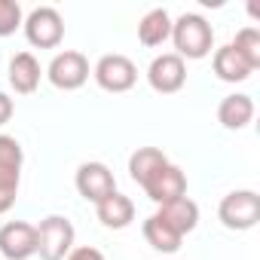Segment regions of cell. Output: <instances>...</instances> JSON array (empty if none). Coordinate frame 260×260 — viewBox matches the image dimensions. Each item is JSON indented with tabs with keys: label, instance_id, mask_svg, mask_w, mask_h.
<instances>
[{
	"label": "cell",
	"instance_id": "cell-2",
	"mask_svg": "<svg viewBox=\"0 0 260 260\" xmlns=\"http://www.w3.org/2000/svg\"><path fill=\"white\" fill-rule=\"evenodd\" d=\"M22 144L13 135H0V214H7L16 205L19 181H22Z\"/></svg>",
	"mask_w": 260,
	"mask_h": 260
},
{
	"label": "cell",
	"instance_id": "cell-3",
	"mask_svg": "<svg viewBox=\"0 0 260 260\" xmlns=\"http://www.w3.org/2000/svg\"><path fill=\"white\" fill-rule=\"evenodd\" d=\"M37 230V254L40 260H64L74 251V223L61 214H49L40 220Z\"/></svg>",
	"mask_w": 260,
	"mask_h": 260
},
{
	"label": "cell",
	"instance_id": "cell-14",
	"mask_svg": "<svg viewBox=\"0 0 260 260\" xmlns=\"http://www.w3.org/2000/svg\"><path fill=\"white\" fill-rule=\"evenodd\" d=\"M95 211H98V220L107 230H122V226H128L135 220V202L128 196H122V193H110L107 199H101L95 205Z\"/></svg>",
	"mask_w": 260,
	"mask_h": 260
},
{
	"label": "cell",
	"instance_id": "cell-5",
	"mask_svg": "<svg viewBox=\"0 0 260 260\" xmlns=\"http://www.w3.org/2000/svg\"><path fill=\"white\" fill-rule=\"evenodd\" d=\"M92 74H95V83H98L104 92H128V89L138 83V68H135V61L125 58V55H119V52L98 58V64H95Z\"/></svg>",
	"mask_w": 260,
	"mask_h": 260
},
{
	"label": "cell",
	"instance_id": "cell-8",
	"mask_svg": "<svg viewBox=\"0 0 260 260\" xmlns=\"http://www.w3.org/2000/svg\"><path fill=\"white\" fill-rule=\"evenodd\" d=\"M147 83L162 92V95H172V92H181L184 83H187V64L184 58H178L175 52H162L150 61L147 68Z\"/></svg>",
	"mask_w": 260,
	"mask_h": 260
},
{
	"label": "cell",
	"instance_id": "cell-22",
	"mask_svg": "<svg viewBox=\"0 0 260 260\" xmlns=\"http://www.w3.org/2000/svg\"><path fill=\"white\" fill-rule=\"evenodd\" d=\"M64 260H104V254H101L98 248H89V245H86V248H74Z\"/></svg>",
	"mask_w": 260,
	"mask_h": 260
},
{
	"label": "cell",
	"instance_id": "cell-23",
	"mask_svg": "<svg viewBox=\"0 0 260 260\" xmlns=\"http://www.w3.org/2000/svg\"><path fill=\"white\" fill-rule=\"evenodd\" d=\"M13 116V98L7 92H0V125H7Z\"/></svg>",
	"mask_w": 260,
	"mask_h": 260
},
{
	"label": "cell",
	"instance_id": "cell-13",
	"mask_svg": "<svg viewBox=\"0 0 260 260\" xmlns=\"http://www.w3.org/2000/svg\"><path fill=\"white\" fill-rule=\"evenodd\" d=\"M166 166H169V159L156 147H138L132 156H128V175H132V181L138 187H147L156 178V172H162Z\"/></svg>",
	"mask_w": 260,
	"mask_h": 260
},
{
	"label": "cell",
	"instance_id": "cell-12",
	"mask_svg": "<svg viewBox=\"0 0 260 260\" xmlns=\"http://www.w3.org/2000/svg\"><path fill=\"white\" fill-rule=\"evenodd\" d=\"M156 217H159L169 230H175V233L184 239V236H187V233H193V230H196V223H199V205H196L193 199L181 196V199H175V202L159 205Z\"/></svg>",
	"mask_w": 260,
	"mask_h": 260
},
{
	"label": "cell",
	"instance_id": "cell-1",
	"mask_svg": "<svg viewBox=\"0 0 260 260\" xmlns=\"http://www.w3.org/2000/svg\"><path fill=\"white\" fill-rule=\"evenodd\" d=\"M172 40L178 58H205L214 46V31L202 16L184 13L178 22H172Z\"/></svg>",
	"mask_w": 260,
	"mask_h": 260
},
{
	"label": "cell",
	"instance_id": "cell-16",
	"mask_svg": "<svg viewBox=\"0 0 260 260\" xmlns=\"http://www.w3.org/2000/svg\"><path fill=\"white\" fill-rule=\"evenodd\" d=\"M217 119L223 128H245L251 119H254V101L251 95H226L217 107Z\"/></svg>",
	"mask_w": 260,
	"mask_h": 260
},
{
	"label": "cell",
	"instance_id": "cell-4",
	"mask_svg": "<svg viewBox=\"0 0 260 260\" xmlns=\"http://www.w3.org/2000/svg\"><path fill=\"white\" fill-rule=\"evenodd\" d=\"M217 217L226 230H251L260 220V196L254 190H233L220 199Z\"/></svg>",
	"mask_w": 260,
	"mask_h": 260
},
{
	"label": "cell",
	"instance_id": "cell-10",
	"mask_svg": "<svg viewBox=\"0 0 260 260\" xmlns=\"http://www.w3.org/2000/svg\"><path fill=\"white\" fill-rule=\"evenodd\" d=\"M74 184H77L80 196H83V199H89V202H95V205H98L101 199H107L110 193H116L113 172H110L104 162H83V166L77 169Z\"/></svg>",
	"mask_w": 260,
	"mask_h": 260
},
{
	"label": "cell",
	"instance_id": "cell-11",
	"mask_svg": "<svg viewBox=\"0 0 260 260\" xmlns=\"http://www.w3.org/2000/svg\"><path fill=\"white\" fill-rule=\"evenodd\" d=\"M144 193L150 196V202L156 205H166V202H175L181 196H187V178L178 166H166L162 172H156V178L144 187Z\"/></svg>",
	"mask_w": 260,
	"mask_h": 260
},
{
	"label": "cell",
	"instance_id": "cell-17",
	"mask_svg": "<svg viewBox=\"0 0 260 260\" xmlns=\"http://www.w3.org/2000/svg\"><path fill=\"white\" fill-rule=\"evenodd\" d=\"M214 74H217L223 83H242V80H248V77L254 74V68L226 43V46H220V49L214 52Z\"/></svg>",
	"mask_w": 260,
	"mask_h": 260
},
{
	"label": "cell",
	"instance_id": "cell-9",
	"mask_svg": "<svg viewBox=\"0 0 260 260\" xmlns=\"http://www.w3.org/2000/svg\"><path fill=\"white\" fill-rule=\"evenodd\" d=\"M37 254V230L25 220H10L0 226V257L28 260Z\"/></svg>",
	"mask_w": 260,
	"mask_h": 260
},
{
	"label": "cell",
	"instance_id": "cell-18",
	"mask_svg": "<svg viewBox=\"0 0 260 260\" xmlns=\"http://www.w3.org/2000/svg\"><path fill=\"white\" fill-rule=\"evenodd\" d=\"M172 37V16L166 10H150L138 22V40L144 46H162Z\"/></svg>",
	"mask_w": 260,
	"mask_h": 260
},
{
	"label": "cell",
	"instance_id": "cell-6",
	"mask_svg": "<svg viewBox=\"0 0 260 260\" xmlns=\"http://www.w3.org/2000/svg\"><path fill=\"white\" fill-rule=\"evenodd\" d=\"M25 37H28V43L37 46V49H52V46H58L61 37H64V22H61L58 10H52V7H37V10H31V16L25 19Z\"/></svg>",
	"mask_w": 260,
	"mask_h": 260
},
{
	"label": "cell",
	"instance_id": "cell-19",
	"mask_svg": "<svg viewBox=\"0 0 260 260\" xmlns=\"http://www.w3.org/2000/svg\"><path fill=\"white\" fill-rule=\"evenodd\" d=\"M144 239H147V245L150 248H156V251H162V254H175L178 248H181V236L175 233V230H169L156 214H150L147 220H144Z\"/></svg>",
	"mask_w": 260,
	"mask_h": 260
},
{
	"label": "cell",
	"instance_id": "cell-7",
	"mask_svg": "<svg viewBox=\"0 0 260 260\" xmlns=\"http://www.w3.org/2000/svg\"><path fill=\"white\" fill-rule=\"evenodd\" d=\"M46 77H49V83H52L55 89L74 92V89H80V86L89 80V58H86L83 52L64 49V52H58V55L49 61Z\"/></svg>",
	"mask_w": 260,
	"mask_h": 260
},
{
	"label": "cell",
	"instance_id": "cell-20",
	"mask_svg": "<svg viewBox=\"0 0 260 260\" xmlns=\"http://www.w3.org/2000/svg\"><path fill=\"white\" fill-rule=\"evenodd\" d=\"M230 46H233L254 71L260 68V31H257V28H242Z\"/></svg>",
	"mask_w": 260,
	"mask_h": 260
},
{
	"label": "cell",
	"instance_id": "cell-21",
	"mask_svg": "<svg viewBox=\"0 0 260 260\" xmlns=\"http://www.w3.org/2000/svg\"><path fill=\"white\" fill-rule=\"evenodd\" d=\"M19 25H22V7L16 0H0V37L16 34Z\"/></svg>",
	"mask_w": 260,
	"mask_h": 260
},
{
	"label": "cell",
	"instance_id": "cell-15",
	"mask_svg": "<svg viewBox=\"0 0 260 260\" xmlns=\"http://www.w3.org/2000/svg\"><path fill=\"white\" fill-rule=\"evenodd\" d=\"M10 86L19 95H31L40 86V61L31 52H16L10 58Z\"/></svg>",
	"mask_w": 260,
	"mask_h": 260
}]
</instances>
